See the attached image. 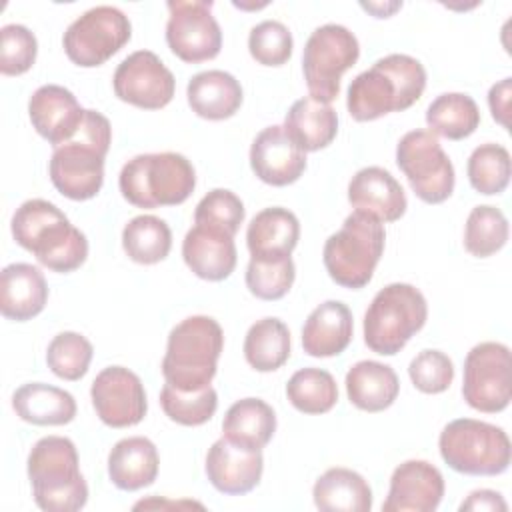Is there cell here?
I'll return each mask as SVG.
<instances>
[{"instance_id": "e575fe53", "label": "cell", "mask_w": 512, "mask_h": 512, "mask_svg": "<svg viewBox=\"0 0 512 512\" xmlns=\"http://www.w3.org/2000/svg\"><path fill=\"white\" fill-rule=\"evenodd\" d=\"M122 248L138 264H156L172 248L170 226L152 214L134 216L122 230Z\"/></svg>"}, {"instance_id": "7402d4cb", "label": "cell", "mask_w": 512, "mask_h": 512, "mask_svg": "<svg viewBox=\"0 0 512 512\" xmlns=\"http://www.w3.org/2000/svg\"><path fill=\"white\" fill-rule=\"evenodd\" d=\"M182 258L186 266L202 280H226L238 260L234 236L208 226L194 224L182 242Z\"/></svg>"}, {"instance_id": "f1b7e54d", "label": "cell", "mask_w": 512, "mask_h": 512, "mask_svg": "<svg viewBox=\"0 0 512 512\" xmlns=\"http://www.w3.org/2000/svg\"><path fill=\"white\" fill-rule=\"evenodd\" d=\"M284 130L300 150L316 152L336 138L338 114L330 104L304 96L290 106L284 118Z\"/></svg>"}, {"instance_id": "60d3db41", "label": "cell", "mask_w": 512, "mask_h": 512, "mask_svg": "<svg viewBox=\"0 0 512 512\" xmlns=\"http://www.w3.org/2000/svg\"><path fill=\"white\" fill-rule=\"evenodd\" d=\"M296 268L292 256L250 258L246 268V286L260 300H280L294 284Z\"/></svg>"}, {"instance_id": "9a60e30c", "label": "cell", "mask_w": 512, "mask_h": 512, "mask_svg": "<svg viewBox=\"0 0 512 512\" xmlns=\"http://www.w3.org/2000/svg\"><path fill=\"white\" fill-rule=\"evenodd\" d=\"M112 86L122 102L160 110L174 98L176 80L152 50H136L118 64Z\"/></svg>"}, {"instance_id": "d6a6232c", "label": "cell", "mask_w": 512, "mask_h": 512, "mask_svg": "<svg viewBox=\"0 0 512 512\" xmlns=\"http://www.w3.org/2000/svg\"><path fill=\"white\" fill-rule=\"evenodd\" d=\"M290 356V332L280 318L256 320L244 338V358L258 372L278 370Z\"/></svg>"}, {"instance_id": "f35d334b", "label": "cell", "mask_w": 512, "mask_h": 512, "mask_svg": "<svg viewBox=\"0 0 512 512\" xmlns=\"http://www.w3.org/2000/svg\"><path fill=\"white\" fill-rule=\"evenodd\" d=\"M160 406L172 422L182 426H200L214 416L218 408V394L212 386L182 392L166 382L160 390Z\"/></svg>"}, {"instance_id": "5b68a950", "label": "cell", "mask_w": 512, "mask_h": 512, "mask_svg": "<svg viewBox=\"0 0 512 512\" xmlns=\"http://www.w3.org/2000/svg\"><path fill=\"white\" fill-rule=\"evenodd\" d=\"M222 348L224 332L214 318L202 314L184 318L168 334L162 358L164 380L182 392L210 386Z\"/></svg>"}, {"instance_id": "ba28073f", "label": "cell", "mask_w": 512, "mask_h": 512, "mask_svg": "<svg viewBox=\"0 0 512 512\" xmlns=\"http://www.w3.org/2000/svg\"><path fill=\"white\" fill-rule=\"evenodd\" d=\"M428 318L424 294L406 282H392L376 292L364 314V342L382 356L398 354L422 330Z\"/></svg>"}, {"instance_id": "5bb4252c", "label": "cell", "mask_w": 512, "mask_h": 512, "mask_svg": "<svg viewBox=\"0 0 512 512\" xmlns=\"http://www.w3.org/2000/svg\"><path fill=\"white\" fill-rule=\"evenodd\" d=\"M166 42L184 62L212 60L222 48V30L212 14V2L176 0L168 2Z\"/></svg>"}, {"instance_id": "1f68e13d", "label": "cell", "mask_w": 512, "mask_h": 512, "mask_svg": "<svg viewBox=\"0 0 512 512\" xmlns=\"http://www.w3.org/2000/svg\"><path fill=\"white\" fill-rule=\"evenodd\" d=\"M276 432V414L260 398L236 400L224 414L222 434L232 444L262 450Z\"/></svg>"}, {"instance_id": "74e56055", "label": "cell", "mask_w": 512, "mask_h": 512, "mask_svg": "<svg viewBox=\"0 0 512 512\" xmlns=\"http://www.w3.org/2000/svg\"><path fill=\"white\" fill-rule=\"evenodd\" d=\"M470 186L480 194H500L510 182V152L496 142L480 144L468 158Z\"/></svg>"}, {"instance_id": "7a4b0ae2", "label": "cell", "mask_w": 512, "mask_h": 512, "mask_svg": "<svg viewBox=\"0 0 512 512\" xmlns=\"http://www.w3.org/2000/svg\"><path fill=\"white\" fill-rule=\"evenodd\" d=\"M12 236L42 266L60 274L80 268L88 256L84 232L72 226L58 206L42 198L26 200L16 208Z\"/></svg>"}, {"instance_id": "484cf974", "label": "cell", "mask_w": 512, "mask_h": 512, "mask_svg": "<svg viewBox=\"0 0 512 512\" xmlns=\"http://www.w3.org/2000/svg\"><path fill=\"white\" fill-rule=\"evenodd\" d=\"M300 238V222L294 212L282 206L260 210L248 224L246 244L250 258L290 256Z\"/></svg>"}, {"instance_id": "8992f818", "label": "cell", "mask_w": 512, "mask_h": 512, "mask_svg": "<svg viewBox=\"0 0 512 512\" xmlns=\"http://www.w3.org/2000/svg\"><path fill=\"white\" fill-rule=\"evenodd\" d=\"M118 186L122 196L138 208L176 206L194 192L196 172L178 152L138 154L122 166Z\"/></svg>"}, {"instance_id": "44dd1931", "label": "cell", "mask_w": 512, "mask_h": 512, "mask_svg": "<svg viewBox=\"0 0 512 512\" xmlns=\"http://www.w3.org/2000/svg\"><path fill=\"white\" fill-rule=\"evenodd\" d=\"M348 202L380 222H396L404 216L408 200L402 184L380 166L358 170L348 184Z\"/></svg>"}, {"instance_id": "f546056e", "label": "cell", "mask_w": 512, "mask_h": 512, "mask_svg": "<svg viewBox=\"0 0 512 512\" xmlns=\"http://www.w3.org/2000/svg\"><path fill=\"white\" fill-rule=\"evenodd\" d=\"M400 392L396 372L376 360H360L346 374L348 400L364 412H382L394 404Z\"/></svg>"}, {"instance_id": "f6af8a7d", "label": "cell", "mask_w": 512, "mask_h": 512, "mask_svg": "<svg viewBox=\"0 0 512 512\" xmlns=\"http://www.w3.org/2000/svg\"><path fill=\"white\" fill-rule=\"evenodd\" d=\"M408 376L420 392L440 394L448 390L454 380V364L440 350H422L412 358Z\"/></svg>"}, {"instance_id": "3957f363", "label": "cell", "mask_w": 512, "mask_h": 512, "mask_svg": "<svg viewBox=\"0 0 512 512\" xmlns=\"http://www.w3.org/2000/svg\"><path fill=\"white\" fill-rule=\"evenodd\" d=\"M112 142L108 118L86 110L78 132L56 146L48 164L54 188L70 200L94 198L104 182V158Z\"/></svg>"}, {"instance_id": "277c9868", "label": "cell", "mask_w": 512, "mask_h": 512, "mask_svg": "<svg viewBox=\"0 0 512 512\" xmlns=\"http://www.w3.org/2000/svg\"><path fill=\"white\" fill-rule=\"evenodd\" d=\"M34 502L46 512H76L88 502L76 446L64 436L40 438L28 454Z\"/></svg>"}, {"instance_id": "8fae6325", "label": "cell", "mask_w": 512, "mask_h": 512, "mask_svg": "<svg viewBox=\"0 0 512 512\" xmlns=\"http://www.w3.org/2000/svg\"><path fill=\"white\" fill-rule=\"evenodd\" d=\"M396 164L414 194L426 204H440L454 190V166L430 130H410L396 146Z\"/></svg>"}, {"instance_id": "bcb514c9", "label": "cell", "mask_w": 512, "mask_h": 512, "mask_svg": "<svg viewBox=\"0 0 512 512\" xmlns=\"http://www.w3.org/2000/svg\"><path fill=\"white\" fill-rule=\"evenodd\" d=\"M512 78H504L498 84H494L488 92V104L492 118L502 124L504 128L510 126L508 122V110H510V94H512Z\"/></svg>"}, {"instance_id": "ab89813d", "label": "cell", "mask_w": 512, "mask_h": 512, "mask_svg": "<svg viewBox=\"0 0 512 512\" xmlns=\"http://www.w3.org/2000/svg\"><path fill=\"white\" fill-rule=\"evenodd\" d=\"M94 348L90 340L78 332L56 334L46 350L48 368L62 380H80L92 362Z\"/></svg>"}, {"instance_id": "ee69618b", "label": "cell", "mask_w": 512, "mask_h": 512, "mask_svg": "<svg viewBox=\"0 0 512 512\" xmlns=\"http://www.w3.org/2000/svg\"><path fill=\"white\" fill-rule=\"evenodd\" d=\"M38 52L36 36L22 24H6L0 30V72L18 76L32 68Z\"/></svg>"}, {"instance_id": "b9f144b4", "label": "cell", "mask_w": 512, "mask_h": 512, "mask_svg": "<svg viewBox=\"0 0 512 512\" xmlns=\"http://www.w3.org/2000/svg\"><path fill=\"white\" fill-rule=\"evenodd\" d=\"M244 222V204L242 200L226 188L210 190L194 210V224L222 230L234 236Z\"/></svg>"}, {"instance_id": "52a82bcc", "label": "cell", "mask_w": 512, "mask_h": 512, "mask_svg": "<svg viewBox=\"0 0 512 512\" xmlns=\"http://www.w3.org/2000/svg\"><path fill=\"white\" fill-rule=\"evenodd\" d=\"M386 230L382 222L366 212L354 210L342 228L328 236L322 260L328 276L344 288H364L384 252Z\"/></svg>"}, {"instance_id": "4dcf8cb0", "label": "cell", "mask_w": 512, "mask_h": 512, "mask_svg": "<svg viewBox=\"0 0 512 512\" xmlns=\"http://www.w3.org/2000/svg\"><path fill=\"white\" fill-rule=\"evenodd\" d=\"M318 510L324 512H370L372 490L362 474L350 468L326 470L312 488Z\"/></svg>"}, {"instance_id": "d4e9b609", "label": "cell", "mask_w": 512, "mask_h": 512, "mask_svg": "<svg viewBox=\"0 0 512 512\" xmlns=\"http://www.w3.org/2000/svg\"><path fill=\"white\" fill-rule=\"evenodd\" d=\"M158 466V450L146 436L122 438L108 454V476L116 488L126 492L154 484Z\"/></svg>"}, {"instance_id": "9c48e42d", "label": "cell", "mask_w": 512, "mask_h": 512, "mask_svg": "<svg viewBox=\"0 0 512 512\" xmlns=\"http://www.w3.org/2000/svg\"><path fill=\"white\" fill-rule=\"evenodd\" d=\"M442 460L468 476H498L510 466V438L494 424L458 418L448 422L438 438Z\"/></svg>"}, {"instance_id": "7bdbcfd3", "label": "cell", "mask_w": 512, "mask_h": 512, "mask_svg": "<svg viewBox=\"0 0 512 512\" xmlns=\"http://www.w3.org/2000/svg\"><path fill=\"white\" fill-rule=\"evenodd\" d=\"M292 34L278 20H262L250 30V56L264 66H282L292 56Z\"/></svg>"}, {"instance_id": "6da1fadb", "label": "cell", "mask_w": 512, "mask_h": 512, "mask_svg": "<svg viewBox=\"0 0 512 512\" xmlns=\"http://www.w3.org/2000/svg\"><path fill=\"white\" fill-rule=\"evenodd\" d=\"M426 88V70L408 54H388L360 72L348 86L346 108L358 122L410 108Z\"/></svg>"}, {"instance_id": "d590c367", "label": "cell", "mask_w": 512, "mask_h": 512, "mask_svg": "<svg viewBox=\"0 0 512 512\" xmlns=\"http://www.w3.org/2000/svg\"><path fill=\"white\" fill-rule=\"evenodd\" d=\"M290 404L304 414H324L338 400V386L330 372L322 368H302L286 384Z\"/></svg>"}, {"instance_id": "ac0fdd59", "label": "cell", "mask_w": 512, "mask_h": 512, "mask_svg": "<svg viewBox=\"0 0 512 512\" xmlns=\"http://www.w3.org/2000/svg\"><path fill=\"white\" fill-rule=\"evenodd\" d=\"M254 174L270 186H288L306 170V152L286 134L284 126H266L250 146Z\"/></svg>"}, {"instance_id": "4fadbf2b", "label": "cell", "mask_w": 512, "mask_h": 512, "mask_svg": "<svg viewBox=\"0 0 512 512\" xmlns=\"http://www.w3.org/2000/svg\"><path fill=\"white\" fill-rule=\"evenodd\" d=\"M462 396L478 412L496 414L512 398L510 348L502 342H480L464 360Z\"/></svg>"}, {"instance_id": "e0dca14e", "label": "cell", "mask_w": 512, "mask_h": 512, "mask_svg": "<svg viewBox=\"0 0 512 512\" xmlns=\"http://www.w3.org/2000/svg\"><path fill=\"white\" fill-rule=\"evenodd\" d=\"M444 496L442 472L426 460H406L390 476L384 512H434Z\"/></svg>"}, {"instance_id": "603a6c76", "label": "cell", "mask_w": 512, "mask_h": 512, "mask_svg": "<svg viewBox=\"0 0 512 512\" xmlns=\"http://www.w3.org/2000/svg\"><path fill=\"white\" fill-rule=\"evenodd\" d=\"M48 300V284L40 268L14 262L0 272V312L8 320L26 322L38 316Z\"/></svg>"}, {"instance_id": "83f0119b", "label": "cell", "mask_w": 512, "mask_h": 512, "mask_svg": "<svg viewBox=\"0 0 512 512\" xmlns=\"http://www.w3.org/2000/svg\"><path fill=\"white\" fill-rule=\"evenodd\" d=\"M12 408L24 422L36 426H62L76 416L74 396L44 382L22 384L12 394Z\"/></svg>"}, {"instance_id": "8d00e7d4", "label": "cell", "mask_w": 512, "mask_h": 512, "mask_svg": "<svg viewBox=\"0 0 512 512\" xmlns=\"http://www.w3.org/2000/svg\"><path fill=\"white\" fill-rule=\"evenodd\" d=\"M508 220L500 208L490 204L474 206L464 226V248L476 258H488L508 240Z\"/></svg>"}, {"instance_id": "d6986e66", "label": "cell", "mask_w": 512, "mask_h": 512, "mask_svg": "<svg viewBox=\"0 0 512 512\" xmlns=\"http://www.w3.org/2000/svg\"><path fill=\"white\" fill-rule=\"evenodd\" d=\"M84 108L76 96L58 84H44L28 100V116L34 130L54 148L68 142L84 120Z\"/></svg>"}, {"instance_id": "ffe728a7", "label": "cell", "mask_w": 512, "mask_h": 512, "mask_svg": "<svg viewBox=\"0 0 512 512\" xmlns=\"http://www.w3.org/2000/svg\"><path fill=\"white\" fill-rule=\"evenodd\" d=\"M264 470L260 450L242 448L224 436L216 440L206 454V476L210 484L230 496H240L258 486Z\"/></svg>"}, {"instance_id": "2e32d148", "label": "cell", "mask_w": 512, "mask_h": 512, "mask_svg": "<svg viewBox=\"0 0 512 512\" xmlns=\"http://www.w3.org/2000/svg\"><path fill=\"white\" fill-rule=\"evenodd\" d=\"M90 398L98 418L110 428H128L146 416L148 402L144 384L124 366L100 370L92 382Z\"/></svg>"}, {"instance_id": "cb8c5ba5", "label": "cell", "mask_w": 512, "mask_h": 512, "mask_svg": "<svg viewBox=\"0 0 512 512\" xmlns=\"http://www.w3.org/2000/svg\"><path fill=\"white\" fill-rule=\"evenodd\" d=\"M354 322L350 308L340 300L316 306L304 322L302 346L314 358H330L344 352L352 340Z\"/></svg>"}, {"instance_id": "7dc6e473", "label": "cell", "mask_w": 512, "mask_h": 512, "mask_svg": "<svg viewBox=\"0 0 512 512\" xmlns=\"http://www.w3.org/2000/svg\"><path fill=\"white\" fill-rule=\"evenodd\" d=\"M460 510H474V512H482V510H488V512H506L508 510V504L504 502L502 494L500 492H494V490H488V488H482V490H474L468 494V498L460 504Z\"/></svg>"}, {"instance_id": "836d02e7", "label": "cell", "mask_w": 512, "mask_h": 512, "mask_svg": "<svg viewBox=\"0 0 512 512\" xmlns=\"http://www.w3.org/2000/svg\"><path fill=\"white\" fill-rule=\"evenodd\" d=\"M426 124L432 134L448 140H462L478 128L480 110L472 96L462 92H444L426 108Z\"/></svg>"}, {"instance_id": "4316f807", "label": "cell", "mask_w": 512, "mask_h": 512, "mask_svg": "<svg viewBox=\"0 0 512 512\" xmlns=\"http://www.w3.org/2000/svg\"><path fill=\"white\" fill-rule=\"evenodd\" d=\"M186 96L192 112L206 120H226L242 106L240 82L224 70H204L190 78Z\"/></svg>"}, {"instance_id": "30bf717a", "label": "cell", "mask_w": 512, "mask_h": 512, "mask_svg": "<svg viewBox=\"0 0 512 512\" xmlns=\"http://www.w3.org/2000/svg\"><path fill=\"white\" fill-rule=\"evenodd\" d=\"M358 56V38L346 26H318L302 52V72L310 96L330 104L340 92L342 74L356 64Z\"/></svg>"}, {"instance_id": "7c38bea8", "label": "cell", "mask_w": 512, "mask_h": 512, "mask_svg": "<svg viewBox=\"0 0 512 512\" xmlns=\"http://www.w3.org/2000/svg\"><path fill=\"white\" fill-rule=\"evenodd\" d=\"M132 36L128 16L116 6H94L64 32L66 56L82 68H94L112 58Z\"/></svg>"}]
</instances>
